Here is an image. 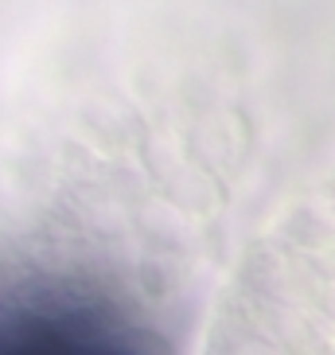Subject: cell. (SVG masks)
<instances>
[{
	"instance_id": "6da1fadb",
	"label": "cell",
	"mask_w": 335,
	"mask_h": 355,
	"mask_svg": "<svg viewBox=\"0 0 335 355\" xmlns=\"http://www.w3.org/2000/svg\"><path fill=\"white\" fill-rule=\"evenodd\" d=\"M0 355H156L109 301L74 285L0 289Z\"/></svg>"
}]
</instances>
